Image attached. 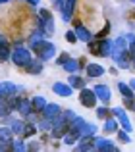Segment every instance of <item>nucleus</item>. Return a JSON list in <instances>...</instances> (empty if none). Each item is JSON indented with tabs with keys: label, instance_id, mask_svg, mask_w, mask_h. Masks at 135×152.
Here are the masks:
<instances>
[{
	"label": "nucleus",
	"instance_id": "nucleus-1",
	"mask_svg": "<svg viewBox=\"0 0 135 152\" xmlns=\"http://www.w3.org/2000/svg\"><path fill=\"white\" fill-rule=\"evenodd\" d=\"M31 48L35 50V54H37L39 60H52L54 54H56V46L52 45V42H46V41H39L35 42Z\"/></svg>",
	"mask_w": 135,
	"mask_h": 152
},
{
	"label": "nucleus",
	"instance_id": "nucleus-2",
	"mask_svg": "<svg viewBox=\"0 0 135 152\" xmlns=\"http://www.w3.org/2000/svg\"><path fill=\"white\" fill-rule=\"evenodd\" d=\"M68 129H70V121H66V119L62 118V114H60L56 119H54V125H52V129H50V135H52V139H62L68 133Z\"/></svg>",
	"mask_w": 135,
	"mask_h": 152
},
{
	"label": "nucleus",
	"instance_id": "nucleus-3",
	"mask_svg": "<svg viewBox=\"0 0 135 152\" xmlns=\"http://www.w3.org/2000/svg\"><path fill=\"white\" fill-rule=\"evenodd\" d=\"M112 45L114 42L110 41V39H102V41H98L97 45H91V52H93L95 56H110L112 54Z\"/></svg>",
	"mask_w": 135,
	"mask_h": 152
},
{
	"label": "nucleus",
	"instance_id": "nucleus-4",
	"mask_svg": "<svg viewBox=\"0 0 135 152\" xmlns=\"http://www.w3.org/2000/svg\"><path fill=\"white\" fill-rule=\"evenodd\" d=\"M12 60H14V64L15 66H19V67H25L27 64L31 62V54H29V50L27 48H21V46H15V50H14V54H12Z\"/></svg>",
	"mask_w": 135,
	"mask_h": 152
},
{
	"label": "nucleus",
	"instance_id": "nucleus-5",
	"mask_svg": "<svg viewBox=\"0 0 135 152\" xmlns=\"http://www.w3.org/2000/svg\"><path fill=\"white\" fill-rule=\"evenodd\" d=\"M79 102L87 108H95V104H97V94H95V91L81 89V93H79Z\"/></svg>",
	"mask_w": 135,
	"mask_h": 152
},
{
	"label": "nucleus",
	"instance_id": "nucleus-6",
	"mask_svg": "<svg viewBox=\"0 0 135 152\" xmlns=\"http://www.w3.org/2000/svg\"><path fill=\"white\" fill-rule=\"evenodd\" d=\"M95 150H104V152H116V145L110 142L104 137H95Z\"/></svg>",
	"mask_w": 135,
	"mask_h": 152
},
{
	"label": "nucleus",
	"instance_id": "nucleus-7",
	"mask_svg": "<svg viewBox=\"0 0 135 152\" xmlns=\"http://www.w3.org/2000/svg\"><path fill=\"white\" fill-rule=\"evenodd\" d=\"M0 93H2V98H12V96H18L19 93V87H15L14 83L6 81L0 85Z\"/></svg>",
	"mask_w": 135,
	"mask_h": 152
},
{
	"label": "nucleus",
	"instance_id": "nucleus-8",
	"mask_svg": "<svg viewBox=\"0 0 135 152\" xmlns=\"http://www.w3.org/2000/svg\"><path fill=\"white\" fill-rule=\"evenodd\" d=\"M112 114L116 115L118 119H120V125L124 127L125 131H131V123H129V118H128V114H125V110H124V108H114V110H112Z\"/></svg>",
	"mask_w": 135,
	"mask_h": 152
},
{
	"label": "nucleus",
	"instance_id": "nucleus-9",
	"mask_svg": "<svg viewBox=\"0 0 135 152\" xmlns=\"http://www.w3.org/2000/svg\"><path fill=\"white\" fill-rule=\"evenodd\" d=\"M75 35H77V41H83V42H91V39H93V35L89 33L87 27L81 25V21L75 23Z\"/></svg>",
	"mask_w": 135,
	"mask_h": 152
},
{
	"label": "nucleus",
	"instance_id": "nucleus-10",
	"mask_svg": "<svg viewBox=\"0 0 135 152\" xmlns=\"http://www.w3.org/2000/svg\"><path fill=\"white\" fill-rule=\"evenodd\" d=\"M77 150H95V137L93 135H83V137H79Z\"/></svg>",
	"mask_w": 135,
	"mask_h": 152
},
{
	"label": "nucleus",
	"instance_id": "nucleus-11",
	"mask_svg": "<svg viewBox=\"0 0 135 152\" xmlns=\"http://www.w3.org/2000/svg\"><path fill=\"white\" fill-rule=\"evenodd\" d=\"M60 114H62V108L58 106V104H46L45 110H43V115L48 118V119H56Z\"/></svg>",
	"mask_w": 135,
	"mask_h": 152
},
{
	"label": "nucleus",
	"instance_id": "nucleus-12",
	"mask_svg": "<svg viewBox=\"0 0 135 152\" xmlns=\"http://www.w3.org/2000/svg\"><path fill=\"white\" fill-rule=\"evenodd\" d=\"M15 110L19 112V114L23 115V118H27V115L33 112V106H31V100H25V98H19L18 96V108Z\"/></svg>",
	"mask_w": 135,
	"mask_h": 152
},
{
	"label": "nucleus",
	"instance_id": "nucleus-13",
	"mask_svg": "<svg viewBox=\"0 0 135 152\" xmlns=\"http://www.w3.org/2000/svg\"><path fill=\"white\" fill-rule=\"evenodd\" d=\"M93 91L97 94V98H101L102 102H110V89L106 85H97Z\"/></svg>",
	"mask_w": 135,
	"mask_h": 152
},
{
	"label": "nucleus",
	"instance_id": "nucleus-14",
	"mask_svg": "<svg viewBox=\"0 0 135 152\" xmlns=\"http://www.w3.org/2000/svg\"><path fill=\"white\" fill-rule=\"evenodd\" d=\"M73 8H75V0H64V6H62L64 21H70V19H71V15H73Z\"/></svg>",
	"mask_w": 135,
	"mask_h": 152
},
{
	"label": "nucleus",
	"instance_id": "nucleus-15",
	"mask_svg": "<svg viewBox=\"0 0 135 152\" xmlns=\"http://www.w3.org/2000/svg\"><path fill=\"white\" fill-rule=\"evenodd\" d=\"M52 91L56 94H60V96H70L71 94V85H68V83H54Z\"/></svg>",
	"mask_w": 135,
	"mask_h": 152
},
{
	"label": "nucleus",
	"instance_id": "nucleus-16",
	"mask_svg": "<svg viewBox=\"0 0 135 152\" xmlns=\"http://www.w3.org/2000/svg\"><path fill=\"white\" fill-rule=\"evenodd\" d=\"M8 123H10V129L14 135H21L25 129V121H21V119H8Z\"/></svg>",
	"mask_w": 135,
	"mask_h": 152
},
{
	"label": "nucleus",
	"instance_id": "nucleus-17",
	"mask_svg": "<svg viewBox=\"0 0 135 152\" xmlns=\"http://www.w3.org/2000/svg\"><path fill=\"white\" fill-rule=\"evenodd\" d=\"M102 73H104V67L101 64H89L87 66V75L89 77H101Z\"/></svg>",
	"mask_w": 135,
	"mask_h": 152
},
{
	"label": "nucleus",
	"instance_id": "nucleus-18",
	"mask_svg": "<svg viewBox=\"0 0 135 152\" xmlns=\"http://www.w3.org/2000/svg\"><path fill=\"white\" fill-rule=\"evenodd\" d=\"M25 69L29 71L31 75H37V73H41V71H43V64H41V62H35V60H31V62L25 66Z\"/></svg>",
	"mask_w": 135,
	"mask_h": 152
},
{
	"label": "nucleus",
	"instance_id": "nucleus-19",
	"mask_svg": "<svg viewBox=\"0 0 135 152\" xmlns=\"http://www.w3.org/2000/svg\"><path fill=\"white\" fill-rule=\"evenodd\" d=\"M62 139H64V145H73L75 141H79V133L73 131V129H68V133Z\"/></svg>",
	"mask_w": 135,
	"mask_h": 152
},
{
	"label": "nucleus",
	"instance_id": "nucleus-20",
	"mask_svg": "<svg viewBox=\"0 0 135 152\" xmlns=\"http://www.w3.org/2000/svg\"><path fill=\"white\" fill-rule=\"evenodd\" d=\"M31 106H33V112H43L45 106H46V102H45L43 96H35L33 100H31Z\"/></svg>",
	"mask_w": 135,
	"mask_h": 152
},
{
	"label": "nucleus",
	"instance_id": "nucleus-21",
	"mask_svg": "<svg viewBox=\"0 0 135 152\" xmlns=\"http://www.w3.org/2000/svg\"><path fill=\"white\" fill-rule=\"evenodd\" d=\"M64 69H66V71H71V73H73V71H77V69H79V60L68 58L66 62H64Z\"/></svg>",
	"mask_w": 135,
	"mask_h": 152
},
{
	"label": "nucleus",
	"instance_id": "nucleus-22",
	"mask_svg": "<svg viewBox=\"0 0 135 152\" xmlns=\"http://www.w3.org/2000/svg\"><path fill=\"white\" fill-rule=\"evenodd\" d=\"M118 89H120V93L124 94V98H133L135 94H133V89L129 85H125V83H120L118 85Z\"/></svg>",
	"mask_w": 135,
	"mask_h": 152
},
{
	"label": "nucleus",
	"instance_id": "nucleus-23",
	"mask_svg": "<svg viewBox=\"0 0 135 152\" xmlns=\"http://www.w3.org/2000/svg\"><path fill=\"white\" fill-rule=\"evenodd\" d=\"M104 131H106V133H114V131H118V121H116V119H112V118H106Z\"/></svg>",
	"mask_w": 135,
	"mask_h": 152
},
{
	"label": "nucleus",
	"instance_id": "nucleus-24",
	"mask_svg": "<svg viewBox=\"0 0 135 152\" xmlns=\"http://www.w3.org/2000/svg\"><path fill=\"white\" fill-rule=\"evenodd\" d=\"M37 133V125H33V123H25V129H23L21 137H31V135Z\"/></svg>",
	"mask_w": 135,
	"mask_h": 152
},
{
	"label": "nucleus",
	"instance_id": "nucleus-25",
	"mask_svg": "<svg viewBox=\"0 0 135 152\" xmlns=\"http://www.w3.org/2000/svg\"><path fill=\"white\" fill-rule=\"evenodd\" d=\"M70 85H71V89H73V87H77V89H83V79L77 77V75H71V77H70Z\"/></svg>",
	"mask_w": 135,
	"mask_h": 152
},
{
	"label": "nucleus",
	"instance_id": "nucleus-26",
	"mask_svg": "<svg viewBox=\"0 0 135 152\" xmlns=\"http://www.w3.org/2000/svg\"><path fill=\"white\" fill-rule=\"evenodd\" d=\"M110 114H112V110H108V108H98V110H97L98 119H106V118H110Z\"/></svg>",
	"mask_w": 135,
	"mask_h": 152
},
{
	"label": "nucleus",
	"instance_id": "nucleus-27",
	"mask_svg": "<svg viewBox=\"0 0 135 152\" xmlns=\"http://www.w3.org/2000/svg\"><path fill=\"white\" fill-rule=\"evenodd\" d=\"M12 135H14V133H12L10 127H0V137H2V139H8V141H12Z\"/></svg>",
	"mask_w": 135,
	"mask_h": 152
},
{
	"label": "nucleus",
	"instance_id": "nucleus-28",
	"mask_svg": "<svg viewBox=\"0 0 135 152\" xmlns=\"http://www.w3.org/2000/svg\"><path fill=\"white\" fill-rule=\"evenodd\" d=\"M10 112H12V108L8 106V102H0V118H6Z\"/></svg>",
	"mask_w": 135,
	"mask_h": 152
},
{
	"label": "nucleus",
	"instance_id": "nucleus-29",
	"mask_svg": "<svg viewBox=\"0 0 135 152\" xmlns=\"http://www.w3.org/2000/svg\"><path fill=\"white\" fill-rule=\"evenodd\" d=\"M62 118H64L66 121H73V119L77 118V115H75V114H73L71 110H66V112H62Z\"/></svg>",
	"mask_w": 135,
	"mask_h": 152
},
{
	"label": "nucleus",
	"instance_id": "nucleus-30",
	"mask_svg": "<svg viewBox=\"0 0 135 152\" xmlns=\"http://www.w3.org/2000/svg\"><path fill=\"white\" fill-rule=\"evenodd\" d=\"M10 150H25V145H23V141H12Z\"/></svg>",
	"mask_w": 135,
	"mask_h": 152
},
{
	"label": "nucleus",
	"instance_id": "nucleus-31",
	"mask_svg": "<svg viewBox=\"0 0 135 152\" xmlns=\"http://www.w3.org/2000/svg\"><path fill=\"white\" fill-rule=\"evenodd\" d=\"M118 139H120V142H129V135H128V131H118Z\"/></svg>",
	"mask_w": 135,
	"mask_h": 152
},
{
	"label": "nucleus",
	"instance_id": "nucleus-32",
	"mask_svg": "<svg viewBox=\"0 0 135 152\" xmlns=\"http://www.w3.org/2000/svg\"><path fill=\"white\" fill-rule=\"evenodd\" d=\"M66 41H68V42H75V41H77V35H75V31H68V33H66Z\"/></svg>",
	"mask_w": 135,
	"mask_h": 152
},
{
	"label": "nucleus",
	"instance_id": "nucleus-33",
	"mask_svg": "<svg viewBox=\"0 0 135 152\" xmlns=\"http://www.w3.org/2000/svg\"><path fill=\"white\" fill-rule=\"evenodd\" d=\"M108 31H110V25H108V23H106V25H104V29H102V31H101V33H97V37H101V39H104V37H106V33H108Z\"/></svg>",
	"mask_w": 135,
	"mask_h": 152
},
{
	"label": "nucleus",
	"instance_id": "nucleus-34",
	"mask_svg": "<svg viewBox=\"0 0 135 152\" xmlns=\"http://www.w3.org/2000/svg\"><path fill=\"white\" fill-rule=\"evenodd\" d=\"M54 8H60V10H62V6H64V0H54Z\"/></svg>",
	"mask_w": 135,
	"mask_h": 152
},
{
	"label": "nucleus",
	"instance_id": "nucleus-35",
	"mask_svg": "<svg viewBox=\"0 0 135 152\" xmlns=\"http://www.w3.org/2000/svg\"><path fill=\"white\" fill-rule=\"evenodd\" d=\"M68 58H70V56H68V54H62L60 58H58V64H62V66H64V62H66Z\"/></svg>",
	"mask_w": 135,
	"mask_h": 152
},
{
	"label": "nucleus",
	"instance_id": "nucleus-36",
	"mask_svg": "<svg viewBox=\"0 0 135 152\" xmlns=\"http://www.w3.org/2000/svg\"><path fill=\"white\" fill-rule=\"evenodd\" d=\"M29 150H39V142H33V145H29Z\"/></svg>",
	"mask_w": 135,
	"mask_h": 152
},
{
	"label": "nucleus",
	"instance_id": "nucleus-37",
	"mask_svg": "<svg viewBox=\"0 0 135 152\" xmlns=\"http://www.w3.org/2000/svg\"><path fill=\"white\" fill-rule=\"evenodd\" d=\"M25 2H29V4H33V6H37V4L41 2V0H25Z\"/></svg>",
	"mask_w": 135,
	"mask_h": 152
},
{
	"label": "nucleus",
	"instance_id": "nucleus-38",
	"mask_svg": "<svg viewBox=\"0 0 135 152\" xmlns=\"http://www.w3.org/2000/svg\"><path fill=\"white\" fill-rule=\"evenodd\" d=\"M85 64H87V62H85V58H79V67H83Z\"/></svg>",
	"mask_w": 135,
	"mask_h": 152
},
{
	"label": "nucleus",
	"instance_id": "nucleus-39",
	"mask_svg": "<svg viewBox=\"0 0 135 152\" xmlns=\"http://www.w3.org/2000/svg\"><path fill=\"white\" fill-rule=\"evenodd\" d=\"M129 87H131V89L135 91V79H131V81H129Z\"/></svg>",
	"mask_w": 135,
	"mask_h": 152
},
{
	"label": "nucleus",
	"instance_id": "nucleus-40",
	"mask_svg": "<svg viewBox=\"0 0 135 152\" xmlns=\"http://www.w3.org/2000/svg\"><path fill=\"white\" fill-rule=\"evenodd\" d=\"M6 2H10V0H0V4H6Z\"/></svg>",
	"mask_w": 135,
	"mask_h": 152
},
{
	"label": "nucleus",
	"instance_id": "nucleus-41",
	"mask_svg": "<svg viewBox=\"0 0 135 152\" xmlns=\"http://www.w3.org/2000/svg\"><path fill=\"white\" fill-rule=\"evenodd\" d=\"M0 100H2V93H0Z\"/></svg>",
	"mask_w": 135,
	"mask_h": 152
},
{
	"label": "nucleus",
	"instance_id": "nucleus-42",
	"mask_svg": "<svg viewBox=\"0 0 135 152\" xmlns=\"http://www.w3.org/2000/svg\"><path fill=\"white\" fill-rule=\"evenodd\" d=\"M133 62H135V60H133Z\"/></svg>",
	"mask_w": 135,
	"mask_h": 152
},
{
	"label": "nucleus",
	"instance_id": "nucleus-43",
	"mask_svg": "<svg viewBox=\"0 0 135 152\" xmlns=\"http://www.w3.org/2000/svg\"><path fill=\"white\" fill-rule=\"evenodd\" d=\"M133 2H135V0H133Z\"/></svg>",
	"mask_w": 135,
	"mask_h": 152
}]
</instances>
